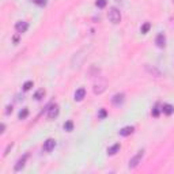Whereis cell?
<instances>
[{
  "instance_id": "52a82bcc",
  "label": "cell",
  "mask_w": 174,
  "mask_h": 174,
  "mask_svg": "<svg viewBox=\"0 0 174 174\" xmlns=\"http://www.w3.org/2000/svg\"><path fill=\"white\" fill-rule=\"evenodd\" d=\"M56 146V140L54 139H48L46 142L44 143V151L45 152H50Z\"/></svg>"
},
{
  "instance_id": "484cf974",
  "label": "cell",
  "mask_w": 174,
  "mask_h": 174,
  "mask_svg": "<svg viewBox=\"0 0 174 174\" xmlns=\"http://www.w3.org/2000/svg\"><path fill=\"white\" fill-rule=\"evenodd\" d=\"M6 131V125L4 124H1V131H0V132H1V133H3V132H4Z\"/></svg>"
},
{
  "instance_id": "30bf717a",
  "label": "cell",
  "mask_w": 174,
  "mask_h": 174,
  "mask_svg": "<svg viewBox=\"0 0 174 174\" xmlns=\"http://www.w3.org/2000/svg\"><path fill=\"white\" fill-rule=\"evenodd\" d=\"M146 69H147V71L150 72L152 76H156V78H161V76H162L161 71H159L156 67H154V65L151 67V65H148V64H147V65H146Z\"/></svg>"
},
{
  "instance_id": "d6986e66",
  "label": "cell",
  "mask_w": 174,
  "mask_h": 174,
  "mask_svg": "<svg viewBox=\"0 0 174 174\" xmlns=\"http://www.w3.org/2000/svg\"><path fill=\"white\" fill-rule=\"evenodd\" d=\"M150 29H151V25H150L148 22H146L143 26H142V33H143V34H146V33H148V30H150Z\"/></svg>"
},
{
  "instance_id": "9c48e42d",
  "label": "cell",
  "mask_w": 174,
  "mask_h": 174,
  "mask_svg": "<svg viewBox=\"0 0 174 174\" xmlns=\"http://www.w3.org/2000/svg\"><path fill=\"white\" fill-rule=\"evenodd\" d=\"M27 158H29V155H27V154H25V155H23L22 158H21V159L17 162V165H15V171H19V170H22L23 167H25V163H26Z\"/></svg>"
},
{
  "instance_id": "ba28073f",
  "label": "cell",
  "mask_w": 174,
  "mask_h": 174,
  "mask_svg": "<svg viewBox=\"0 0 174 174\" xmlns=\"http://www.w3.org/2000/svg\"><path fill=\"white\" fill-rule=\"evenodd\" d=\"M155 44L158 48H165L166 45V37L163 33H161V34H158L156 36V40H155Z\"/></svg>"
},
{
  "instance_id": "9a60e30c",
  "label": "cell",
  "mask_w": 174,
  "mask_h": 174,
  "mask_svg": "<svg viewBox=\"0 0 174 174\" xmlns=\"http://www.w3.org/2000/svg\"><path fill=\"white\" fill-rule=\"evenodd\" d=\"M45 97V90L44 89H40L37 90L36 94H34V99H37V101H41V99Z\"/></svg>"
},
{
  "instance_id": "6da1fadb",
  "label": "cell",
  "mask_w": 174,
  "mask_h": 174,
  "mask_svg": "<svg viewBox=\"0 0 174 174\" xmlns=\"http://www.w3.org/2000/svg\"><path fill=\"white\" fill-rule=\"evenodd\" d=\"M107 18H109V21H110L113 25H117V23L121 22V12L117 8L113 7V8L109 10V12H107Z\"/></svg>"
},
{
  "instance_id": "8fae6325",
  "label": "cell",
  "mask_w": 174,
  "mask_h": 174,
  "mask_svg": "<svg viewBox=\"0 0 174 174\" xmlns=\"http://www.w3.org/2000/svg\"><path fill=\"white\" fill-rule=\"evenodd\" d=\"M133 131H135L133 127H124L122 129H120V132H118V133H120V136H129V135L132 133Z\"/></svg>"
},
{
  "instance_id": "277c9868",
  "label": "cell",
  "mask_w": 174,
  "mask_h": 174,
  "mask_svg": "<svg viewBox=\"0 0 174 174\" xmlns=\"http://www.w3.org/2000/svg\"><path fill=\"white\" fill-rule=\"evenodd\" d=\"M58 112H60V109H58V105H50L49 109H48V118L49 120H53L56 117L58 116Z\"/></svg>"
},
{
  "instance_id": "44dd1931",
  "label": "cell",
  "mask_w": 174,
  "mask_h": 174,
  "mask_svg": "<svg viewBox=\"0 0 174 174\" xmlns=\"http://www.w3.org/2000/svg\"><path fill=\"white\" fill-rule=\"evenodd\" d=\"M106 116H107V112L105 110V109H101L99 113H98V117H99V118H105Z\"/></svg>"
},
{
  "instance_id": "7c38bea8",
  "label": "cell",
  "mask_w": 174,
  "mask_h": 174,
  "mask_svg": "<svg viewBox=\"0 0 174 174\" xmlns=\"http://www.w3.org/2000/svg\"><path fill=\"white\" fill-rule=\"evenodd\" d=\"M85 95H86V90L85 89H78L75 91V101H82V99L85 98Z\"/></svg>"
},
{
  "instance_id": "5b68a950",
  "label": "cell",
  "mask_w": 174,
  "mask_h": 174,
  "mask_svg": "<svg viewBox=\"0 0 174 174\" xmlns=\"http://www.w3.org/2000/svg\"><path fill=\"white\" fill-rule=\"evenodd\" d=\"M27 29H29V23H27L26 21H21V22H18L17 25H15V30L18 31L19 34H22V33H26Z\"/></svg>"
},
{
  "instance_id": "d4e9b609",
  "label": "cell",
  "mask_w": 174,
  "mask_h": 174,
  "mask_svg": "<svg viewBox=\"0 0 174 174\" xmlns=\"http://www.w3.org/2000/svg\"><path fill=\"white\" fill-rule=\"evenodd\" d=\"M12 113V106H7V110H6V114H10Z\"/></svg>"
},
{
  "instance_id": "5bb4252c",
  "label": "cell",
  "mask_w": 174,
  "mask_h": 174,
  "mask_svg": "<svg viewBox=\"0 0 174 174\" xmlns=\"http://www.w3.org/2000/svg\"><path fill=\"white\" fill-rule=\"evenodd\" d=\"M118 151H120V144H118V143L113 144L112 147L107 148V154H109V155H116Z\"/></svg>"
},
{
  "instance_id": "7a4b0ae2",
  "label": "cell",
  "mask_w": 174,
  "mask_h": 174,
  "mask_svg": "<svg viewBox=\"0 0 174 174\" xmlns=\"http://www.w3.org/2000/svg\"><path fill=\"white\" fill-rule=\"evenodd\" d=\"M143 155H144V151H143V150H140V151H138V154H136L133 158H131L129 169H135V167H138L139 163H140V161H142V158H143Z\"/></svg>"
},
{
  "instance_id": "2e32d148",
  "label": "cell",
  "mask_w": 174,
  "mask_h": 174,
  "mask_svg": "<svg viewBox=\"0 0 174 174\" xmlns=\"http://www.w3.org/2000/svg\"><path fill=\"white\" fill-rule=\"evenodd\" d=\"M29 116V109H27V107H25V109H22V110H21V112H19V120H25V118H26V117Z\"/></svg>"
},
{
  "instance_id": "8992f818",
  "label": "cell",
  "mask_w": 174,
  "mask_h": 174,
  "mask_svg": "<svg viewBox=\"0 0 174 174\" xmlns=\"http://www.w3.org/2000/svg\"><path fill=\"white\" fill-rule=\"evenodd\" d=\"M124 99H125L124 94L118 93V94H116V95L112 98V103H113V105H116V106H120V105H122V103H124Z\"/></svg>"
},
{
  "instance_id": "ac0fdd59",
  "label": "cell",
  "mask_w": 174,
  "mask_h": 174,
  "mask_svg": "<svg viewBox=\"0 0 174 174\" xmlns=\"http://www.w3.org/2000/svg\"><path fill=\"white\" fill-rule=\"evenodd\" d=\"M95 4H97L98 8H105L106 4H107V0H97V1H95Z\"/></svg>"
},
{
  "instance_id": "7402d4cb",
  "label": "cell",
  "mask_w": 174,
  "mask_h": 174,
  "mask_svg": "<svg viewBox=\"0 0 174 174\" xmlns=\"http://www.w3.org/2000/svg\"><path fill=\"white\" fill-rule=\"evenodd\" d=\"M31 1H33V3H36L37 6H41V7L46 4V0H31Z\"/></svg>"
},
{
  "instance_id": "ffe728a7",
  "label": "cell",
  "mask_w": 174,
  "mask_h": 174,
  "mask_svg": "<svg viewBox=\"0 0 174 174\" xmlns=\"http://www.w3.org/2000/svg\"><path fill=\"white\" fill-rule=\"evenodd\" d=\"M31 87H33V82L31 80H29V82H26V83H25V85H23V91H29V90L31 89Z\"/></svg>"
},
{
  "instance_id": "603a6c76",
  "label": "cell",
  "mask_w": 174,
  "mask_h": 174,
  "mask_svg": "<svg viewBox=\"0 0 174 174\" xmlns=\"http://www.w3.org/2000/svg\"><path fill=\"white\" fill-rule=\"evenodd\" d=\"M152 116H154V117L159 116V107H158V106H155L154 109H152Z\"/></svg>"
},
{
  "instance_id": "3957f363",
  "label": "cell",
  "mask_w": 174,
  "mask_h": 174,
  "mask_svg": "<svg viewBox=\"0 0 174 174\" xmlns=\"http://www.w3.org/2000/svg\"><path fill=\"white\" fill-rule=\"evenodd\" d=\"M94 93L95 94H102L105 90H106V80L105 79H98V82L94 83Z\"/></svg>"
},
{
  "instance_id": "4fadbf2b",
  "label": "cell",
  "mask_w": 174,
  "mask_h": 174,
  "mask_svg": "<svg viewBox=\"0 0 174 174\" xmlns=\"http://www.w3.org/2000/svg\"><path fill=\"white\" fill-rule=\"evenodd\" d=\"M162 112L165 113V114H167V116H170V114L174 113V106L170 105V103H166V105H163V107H162Z\"/></svg>"
},
{
  "instance_id": "e0dca14e",
  "label": "cell",
  "mask_w": 174,
  "mask_h": 174,
  "mask_svg": "<svg viewBox=\"0 0 174 174\" xmlns=\"http://www.w3.org/2000/svg\"><path fill=\"white\" fill-rule=\"evenodd\" d=\"M64 129L67 131V132H71V131L74 129V122H72L71 120L65 121V124H64Z\"/></svg>"
},
{
  "instance_id": "cb8c5ba5",
  "label": "cell",
  "mask_w": 174,
  "mask_h": 174,
  "mask_svg": "<svg viewBox=\"0 0 174 174\" xmlns=\"http://www.w3.org/2000/svg\"><path fill=\"white\" fill-rule=\"evenodd\" d=\"M14 144L11 143V144H8V146H7V148H6V151H4V155H7V154H8V151L10 150H11V147H12Z\"/></svg>"
}]
</instances>
